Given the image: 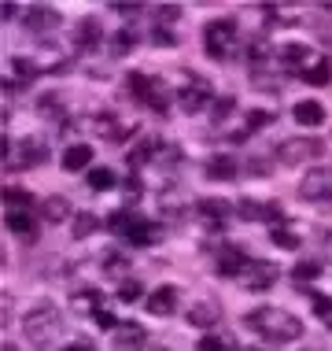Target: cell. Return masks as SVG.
Here are the masks:
<instances>
[{"mask_svg":"<svg viewBox=\"0 0 332 351\" xmlns=\"http://www.w3.org/2000/svg\"><path fill=\"white\" fill-rule=\"evenodd\" d=\"M244 326L251 329V333H259L262 340H270V344H292V340L303 337V322L296 315H288V311L281 307H255L248 318H244Z\"/></svg>","mask_w":332,"mask_h":351,"instance_id":"obj_1","label":"cell"},{"mask_svg":"<svg viewBox=\"0 0 332 351\" xmlns=\"http://www.w3.org/2000/svg\"><path fill=\"white\" fill-rule=\"evenodd\" d=\"M23 333L37 351H49L55 340L63 337V315L55 303H37L34 311H26L23 318Z\"/></svg>","mask_w":332,"mask_h":351,"instance_id":"obj_2","label":"cell"},{"mask_svg":"<svg viewBox=\"0 0 332 351\" xmlns=\"http://www.w3.org/2000/svg\"><path fill=\"white\" fill-rule=\"evenodd\" d=\"M236 41H240V30H236L233 19H214V23H207L203 45H207V56H211V60H229Z\"/></svg>","mask_w":332,"mask_h":351,"instance_id":"obj_3","label":"cell"},{"mask_svg":"<svg viewBox=\"0 0 332 351\" xmlns=\"http://www.w3.org/2000/svg\"><path fill=\"white\" fill-rule=\"evenodd\" d=\"M321 156H325V141H318V137H292V141H281L277 145V163H284V167H303Z\"/></svg>","mask_w":332,"mask_h":351,"instance_id":"obj_4","label":"cell"},{"mask_svg":"<svg viewBox=\"0 0 332 351\" xmlns=\"http://www.w3.org/2000/svg\"><path fill=\"white\" fill-rule=\"evenodd\" d=\"M126 89H129L133 100H140L144 108H155L159 115H163V111L170 108V97H166L163 82L148 78V74H129V78H126Z\"/></svg>","mask_w":332,"mask_h":351,"instance_id":"obj_5","label":"cell"},{"mask_svg":"<svg viewBox=\"0 0 332 351\" xmlns=\"http://www.w3.org/2000/svg\"><path fill=\"white\" fill-rule=\"evenodd\" d=\"M299 196L307 204H332V167H318L310 174H303Z\"/></svg>","mask_w":332,"mask_h":351,"instance_id":"obj_6","label":"cell"},{"mask_svg":"<svg viewBox=\"0 0 332 351\" xmlns=\"http://www.w3.org/2000/svg\"><path fill=\"white\" fill-rule=\"evenodd\" d=\"M240 278H244V289L248 292H266V289H273V281H277V267L266 263V259H251Z\"/></svg>","mask_w":332,"mask_h":351,"instance_id":"obj_7","label":"cell"},{"mask_svg":"<svg viewBox=\"0 0 332 351\" xmlns=\"http://www.w3.org/2000/svg\"><path fill=\"white\" fill-rule=\"evenodd\" d=\"M248 255H244V248H236V244H225V248H218L214 255V270L222 274V278H240L244 270H248Z\"/></svg>","mask_w":332,"mask_h":351,"instance_id":"obj_8","label":"cell"},{"mask_svg":"<svg viewBox=\"0 0 332 351\" xmlns=\"http://www.w3.org/2000/svg\"><path fill=\"white\" fill-rule=\"evenodd\" d=\"M236 215L244 222H281L284 218V211L277 204H262V200H240L236 204Z\"/></svg>","mask_w":332,"mask_h":351,"instance_id":"obj_9","label":"cell"},{"mask_svg":"<svg viewBox=\"0 0 332 351\" xmlns=\"http://www.w3.org/2000/svg\"><path fill=\"white\" fill-rule=\"evenodd\" d=\"M111 340H115V351H144L148 333L137 322H126V326H118L115 333H111Z\"/></svg>","mask_w":332,"mask_h":351,"instance_id":"obj_10","label":"cell"},{"mask_svg":"<svg viewBox=\"0 0 332 351\" xmlns=\"http://www.w3.org/2000/svg\"><path fill=\"white\" fill-rule=\"evenodd\" d=\"M97 130L107 141H115V145H122V141H129L133 134H137V126H133V122H118L111 111H100V115H97Z\"/></svg>","mask_w":332,"mask_h":351,"instance_id":"obj_11","label":"cell"},{"mask_svg":"<svg viewBox=\"0 0 332 351\" xmlns=\"http://www.w3.org/2000/svg\"><path fill=\"white\" fill-rule=\"evenodd\" d=\"M144 307H148V315H159V318L174 315L177 311V289L174 285H159V289L144 300Z\"/></svg>","mask_w":332,"mask_h":351,"instance_id":"obj_12","label":"cell"},{"mask_svg":"<svg viewBox=\"0 0 332 351\" xmlns=\"http://www.w3.org/2000/svg\"><path fill=\"white\" fill-rule=\"evenodd\" d=\"M4 222L12 233H18V241H26V244L37 241V215L34 211H8Z\"/></svg>","mask_w":332,"mask_h":351,"instance_id":"obj_13","label":"cell"},{"mask_svg":"<svg viewBox=\"0 0 332 351\" xmlns=\"http://www.w3.org/2000/svg\"><path fill=\"white\" fill-rule=\"evenodd\" d=\"M310 63H314V56H310L307 45H284L281 49V67L288 74H307Z\"/></svg>","mask_w":332,"mask_h":351,"instance_id":"obj_14","label":"cell"},{"mask_svg":"<svg viewBox=\"0 0 332 351\" xmlns=\"http://www.w3.org/2000/svg\"><path fill=\"white\" fill-rule=\"evenodd\" d=\"M177 100H181V108L188 111V115H196L199 108H207V104H211V85L196 78L192 85H185V89H181V97H177Z\"/></svg>","mask_w":332,"mask_h":351,"instance_id":"obj_15","label":"cell"},{"mask_svg":"<svg viewBox=\"0 0 332 351\" xmlns=\"http://www.w3.org/2000/svg\"><path fill=\"white\" fill-rule=\"evenodd\" d=\"M44 159H49V148H44L41 141H18L12 163L15 167H37V163H44Z\"/></svg>","mask_w":332,"mask_h":351,"instance_id":"obj_16","label":"cell"},{"mask_svg":"<svg viewBox=\"0 0 332 351\" xmlns=\"http://www.w3.org/2000/svg\"><path fill=\"white\" fill-rule=\"evenodd\" d=\"M60 26V15H55V8H30L26 12V30L30 34H49V30H55Z\"/></svg>","mask_w":332,"mask_h":351,"instance_id":"obj_17","label":"cell"},{"mask_svg":"<svg viewBox=\"0 0 332 351\" xmlns=\"http://www.w3.org/2000/svg\"><path fill=\"white\" fill-rule=\"evenodd\" d=\"M103 41V34H100V26L92 23V19H81L78 26H74V49H81V52H97V45Z\"/></svg>","mask_w":332,"mask_h":351,"instance_id":"obj_18","label":"cell"},{"mask_svg":"<svg viewBox=\"0 0 332 351\" xmlns=\"http://www.w3.org/2000/svg\"><path fill=\"white\" fill-rule=\"evenodd\" d=\"M236 174H240V163H236L233 156H211L207 159V178H211V182H233Z\"/></svg>","mask_w":332,"mask_h":351,"instance_id":"obj_19","label":"cell"},{"mask_svg":"<svg viewBox=\"0 0 332 351\" xmlns=\"http://www.w3.org/2000/svg\"><path fill=\"white\" fill-rule=\"evenodd\" d=\"M218 318H222V303H218V300H203V303H196V307L188 311V322L199 326V329L218 326Z\"/></svg>","mask_w":332,"mask_h":351,"instance_id":"obj_20","label":"cell"},{"mask_svg":"<svg viewBox=\"0 0 332 351\" xmlns=\"http://www.w3.org/2000/svg\"><path fill=\"white\" fill-rule=\"evenodd\" d=\"M296 122L299 126H321L325 122V108L318 100H299L296 104Z\"/></svg>","mask_w":332,"mask_h":351,"instance_id":"obj_21","label":"cell"},{"mask_svg":"<svg viewBox=\"0 0 332 351\" xmlns=\"http://www.w3.org/2000/svg\"><path fill=\"white\" fill-rule=\"evenodd\" d=\"M225 215H229V207H225V200H199V218H203L207 226L222 230V226H225Z\"/></svg>","mask_w":332,"mask_h":351,"instance_id":"obj_22","label":"cell"},{"mask_svg":"<svg viewBox=\"0 0 332 351\" xmlns=\"http://www.w3.org/2000/svg\"><path fill=\"white\" fill-rule=\"evenodd\" d=\"M89 163H92V145H66V152H63L66 170H85Z\"/></svg>","mask_w":332,"mask_h":351,"instance_id":"obj_23","label":"cell"},{"mask_svg":"<svg viewBox=\"0 0 332 351\" xmlns=\"http://www.w3.org/2000/svg\"><path fill=\"white\" fill-rule=\"evenodd\" d=\"M107 226H111L115 233H122V237H133V230L140 226V218L133 215V211H126V207H122V211H115V215L107 218Z\"/></svg>","mask_w":332,"mask_h":351,"instance_id":"obj_24","label":"cell"},{"mask_svg":"<svg viewBox=\"0 0 332 351\" xmlns=\"http://www.w3.org/2000/svg\"><path fill=\"white\" fill-rule=\"evenodd\" d=\"M159 145H163V141H155V137L140 141V145H137V148H133L129 156H126V163H129V167H140V163H148L151 156H159Z\"/></svg>","mask_w":332,"mask_h":351,"instance_id":"obj_25","label":"cell"},{"mask_svg":"<svg viewBox=\"0 0 332 351\" xmlns=\"http://www.w3.org/2000/svg\"><path fill=\"white\" fill-rule=\"evenodd\" d=\"M329 78H332V63L325 60V56H318V60L307 67V74H303V82H310V85H329Z\"/></svg>","mask_w":332,"mask_h":351,"instance_id":"obj_26","label":"cell"},{"mask_svg":"<svg viewBox=\"0 0 332 351\" xmlns=\"http://www.w3.org/2000/svg\"><path fill=\"white\" fill-rule=\"evenodd\" d=\"M4 204L8 211H34V196L23 189H4Z\"/></svg>","mask_w":332,"mask_h":351,"instance_id":"obj_27","label":"cell"},{"mask_svg":"<svg viewBox=\"0 0 332 351\" xmlns=\"http://www.w3.org/2000/svg\"><path fill=\"white\" fill-rule=\"evenodd\" d=\"M89 189L92 193H107V189H115V170H107V167L89 170Z\"/></svg>","mask_w":332,"mask_h":351,"instance_id":"obj_28","label":"cell"},{"mask_svg":"<svg viewBox=\"0 0 332 351\" xmlns=\"http://www.w3.org/2000/svg\"><path fill=\"white\" fill-rule=\"evenodd\" d=\"M41 211H44V218H49V222H63V218L71 215V204H66L63 196H49V200L41 204Z\"/></svg>","mask_w":332,"mask_h":351,"instance_id":"obj_29","label":"cell"},{"mask_svg":"<svg viewBox=\"0 0 332 351\" xmlns=\"http://www.w3.org/2000/svg\"><path fill=\"white\" fill-rule=\"evenodd\" d=\"M97 226H100V218L92 215V211L74 215V237H78V241H85V237H92V233H97Z\"/></svg>","mask_w":332,"mask_h":351,"instance_id":"obj_30","label":"cell"},{"mask_svg":"<svg viewBox=\"0 0 332 351\" xmlns=\"http://www.w3.org/2000/svg\"><path fill=\"white\" fill-rule=\"evenodd\" d=\"M270 241L277 244V248H284V252H296L299 248V237L288 230V226H277V230H270Z\"/></svg>","mask_w":332,"mask_h":351,"instance_id":"obj_31","label":"cell"},{"mask_svg":"<svg viewBox=\"0 0 332 351\" xmlns=\"http://www.w3.org/2000/svg\"><path fill=\"white\" fill-rule=\"evenodd\" d=\"M133 244H155L159 241V226H151V222H140L137 230H133V237H129Z\"/></svg>","mask_w":332,"mask_h":351,"instance_id":"obj_32","label":"cell"},{"mask_svg":"<svg viewBox=\"0 0 332 351\" xmlns=\"http://www.w3.org/2000/svg\"><path fill=\"white\" fill-rule=\"evenodd\" d=\"M310 300H314V315L321 318V326L332 329V300H329V296H318V292H314Z\"/></svg>","mask_w":332,"mask_h":351,"instance_id":"obj_33","label":"cell"},{"mask_svg":"<svg viewBox=\"0 0 332 351\" xmlns=\"http://www.w3.org/2000/svg\"><path fill=\"white\" fill-rule=\"evenodd\" d=\"M236 108V97H218L214 104H211V119L214 122H222V119H229V111Z\"/></svg>","mask_w":332,"mask_h":351,"instance_id":"obj_34","label":"cell"},{"mask_svg":"<svg viewBox=\"0 0 332 351\" xmlns=\"http://www.w3.org/2000/svg\"><path fill=\"white\" fill-rule=\"evenodd\" d=\"M318 274H321V267H318V263H299V267L292 270V281H296V285H303V281H314Z\"/></svg>","mask_w":332,"mask_h":351,"instance_id":"obj_35","label":"cell"},{"mask_svg":"<svg viewBox=\"0 0 332 351\" xmlns=\"http://www.w3.org/2000/svg\"><path fill=\"white\" fill-rule=\"evenodd\" d=\"M140 292H144V289H140V281H133V278L118 285V300H122V303H137Z\"/></svg>","mask_w":332,"mask_h":351,"instance_id":"obj_36","label":"cell"},{"mask_svg":"<svg viewBox=\"0 0 332 351\" xmlns=\"http://www.w3.org/2000/svg\"><path fill=\"white\" fill-rule=\"evenodd\" d=\"M133 45H137V37H133L129 30H118V34H115V41H111V52H115V56H126Z\"/></svg>","mask_w":332,"mask_h":351,"instance_id":"obj_37","label":"cell"},{"mask_svg":"<svg viewBox=\"0 0 332 351\" xmlns=\"http://www.w3.org/2000/svg\"><path fill=\"white\" fill-rule=\"evenodd\" d=\"M126 267H129V259H122L118 252H111L107 263H103V274H111V278H122V274H126Z\"/></svg>","mask_w":332,"mask_h":351,"instance_id":"obj_38","label":"cell"},{"mask_svg":"<svg viewBox=\"0 0 332 351\" xmlns=\"http://www.w3.org/2000/svg\"><path fill=\"white\" fill-rule=\"evenodd\" d=\"M12 67H15V74H18V78H23V82L37 78V67H34L30 60H26V56H15V60H12Z\"/></svg>","mask_w":332,"mask_h":351,"instance_id":"obj_39","label":"cell"},{"mask_svg":"<svg viewBox=\"0 0 332 351\" xmlns=\"http://www.w3.org/2000/svg\"><path fill=\"white\" fill-rule=\"evenodd\" d=\"M266 122H270V111H248V126H244V130L255 134V130H262Z\"/></svg>","mask_w":332,"mask_h":351,"instance_id":"obj_40","label":"cell"},{"mask_svg":"<svg viewBox=\"0 0 332 351\" xmlns=\"http://www.w3.org/2000/svg\"><path fill=\"white\" fill-rule=\"evenodd\" d=\"M177 15H181V8H177V4H159L155 8V19H163V23H174Z\"/></svg>","mask_w":332,"mask_h":351,"instance_id":"obj_41","label":"cell"},{"mask_svg":"<svg viewBox=\"0 0 332 351\" xmlns=\"http://www.w3.org/2000/svg\"><path fill=\"white\" fill-rule=\"evenodd\" d=\"M92 318H97V326H100V329H111V333H115V329H118V326H115V318H111L107 311H97V315H92Z\"/></svg>","mask_w":332,"mask_h":351,"instance_id":"obj_42","label":"cell"},{"mask_svg":"<svg viewBox=\"0 0 332 351\" xmlns=\"http://www.w3.org/2000/svg\"><path fill=\"white\" fill-rule=\"evenodd\" d=\"M196 351H222V340H218V337H203L196 344Z\"/></svg>","mask_w":332,"mask_h":351,"instance_id":"obj_43","label":"cell"},{"mask_svg":"<svg viewBox=\"0 0 332 351\" xmlns=\"http://www.w3.org/2000/svg\"><path fill=\"white\" fill-rule=\"evenodd\" d=\"M151 41L155 45H174V34L170 30H151Z\"/></svg>","mask_w":332,"mask_h":351,"instance_id":"obj_44","label":"cell"},{"mask_svg":"<svg viewBox=\"0 0 332 351\" xmlns=\"http://www.w3.org/2000/svg\"><path fill=\"white\" fill-rule=\"evenodd\" d=\"M60 351H97V348H92L89 340H74V344H63Z\"/></svg>","mask_w":332,"mask_h":351,"instance_id":"obj_45","label":"cell"},{"mask_svg":"<svg viewBox=\"0 0 332 351\" xmlns=\"http://www.w3.org/2000/svg\"><path fill=\"white\" fill-rule=\"evenodd\" d=\"M126 196H129V200H137V196H140V182H137V178H129V182H126Z\"/></svg>","mask_w":332,"mask_h":351,"instance_id":"obj_46","label":"cell"},{"mask_svg":"<svg viewBox=\"0 0 332 351\" xmlns=\"http://www.w3.org/2000/svg\"><path fill=\"white\" fill-rule=\"evenodd\" d=\"M15 12H18V8H15V4H4V8H0V19H4V23H8V19H12Z\"/></svg>","mask_w":332,"mask_h":351,"instance_id":"obj_47","label":"cell"},{"mask_svg":"<svg viewBox=\"0 0 332 351\" xmlns=\"http://www.w3.org/2000/svg\"><path fill=\"white\" fill-rule=\"evenodd\" d=\"M115 12L118 15H133V12H137V4H115Z\"/></svg>","mask_w":332,"mask_h":351,"instance_id":"obj_48","label":"cell"},{"mask_svg":"<svg viewBox=\"0 0 332 351\" xmlns=\"http://www.w3.org/2000/svg\"><path fill=\"white\" fill-rule=\"evenodd\" d=\"M0 351H18V348H15V344H4V348H0Z\"/></svg>","mask_w":332,"mask_h":351,"instance_id":"obj_49","label":"cell"},{"mask_svg":"<svg viewBox=\"0 0 332 351\" xmlns=\"http://www.w3.org/2000/svg\"><path fill=\"white\" fill-rule=\"evenodd\" d=\"M244 351H262V348H244Z\"/></svg>","mask_w":332,"mask_h":351,"instance_id":"obj_50","label":"cell"},{"mask_svg":"<svg viewBox=\"0 0 332 351\" xmlns=\"http://www.w3.org/2000/svg\"><path fill=\"white\" fill-rule=\"evenodd\" d=\"M159 351H163V348H159Z\"/></svg>","mask_w":332,"mask_h":351,"instance_id":"obj_51","label":"cell"}]
</instances>
